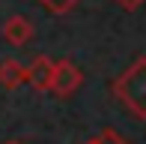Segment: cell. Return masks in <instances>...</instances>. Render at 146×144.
I'll list each match as a JSON object with an SVG mask.
<instances>
[{
    "label": "cell",
    "mask_w": 146,
    "mask_h": 144,
    "mask_svg": "<svg viewBox=\"0 0 146 144\" xmlns=\"http://www.w3.org/2000/svg\"><path fill=\"white\" fill-rule=\"evenodd\" d=\"M3 144H24V141H18V138H12V141H3Z\"/></svg>",
    "instance_id": "30bf717a"
},
{
    "label": "cell",
    "mask_w": 146,
    "mask_h": 144,
    "mask_svg": "<svg viewBox=\"0 0 146 144\" xmlns=\"http://www.w3.org/2000/svg\"><path fill=\"white\" fill-rule=\"evenodd\" d=\"M84 84V72L75 66V63L69 60V57H63V60H54V72H51V84L48 90L60 99H69L72 93H78V87Z\"/></svg>",
    "instance_id": "7a4b0ae2"
},
{
    "label": "cell",
    "mask_w": 146,
    "mask_h": 144,
    "mask_svg": "<svg viewBox=\"0 0 146 144\" xmlns=\"http://www.w3.org/2000/svg\"><path fill=\"white\" fill-rule=\"evenodd\" d=\"M110 93L131 117L146 120V57H137L128 69H122V75L110 81Z\"/></svg>",
    "instance_id": "6da1fadb"
},
{
    "label": "cell",
    "mask_w": 146,
    "mask_h": 144,
    "mask_svg": "<svg viewBox=\"0 0 146 144\" xmlns=\"http://www.w3.org/2000/svg\"><path fill=\"white\" fill-rule=\"evenodd\" d=\"M84 144H102V141H98V135H96V138H90V141H84Z\"/></svg>",
    "instance_id": "9c48e42d"
},
{
    "label": "cell",
    "mask_w": 146,
    "mask_h": 144,
    "mask_svg": "<svg viewBox=\"0 0 146 144\" xmlns=\"http://www.w3.org/2000/svg\"><path fill=\"white\" fill-rule=\"evenodd\" d=\"M78 3H81V0H39V6H42L45 12H51V15H66V12H72Z\"/></svg>",
    "instance_id": "8992f818"
},
{
    "label": "cell",
    "mask_w": 146,
    "mask_h": 144,
    "mask_svg": "<svg viewBox=\"0 0 146 144\" xmlns=\"http://www.w3.org/2000/svg\"><path fill=\"white\" fill-rule=\"evenodd\" d=\"M51 72H54V60L48 54H36L27 66V84L33 90H39V93H45L51 84Z\"/></svg>",
    "instance_id": "3957f363"
},
{
    "label": "cell",
    "mask_w": 146,
    "mask_h": 144,
    "mask_svg": "<svg viewBox=\"0 0 146 144\" xmlns=\"http://www.w3.org/2000/svg\"><path fill=\"white\" fill-rule=\"evenodd\" d=\"M116 3H119V6H122V9H125V12H134V9H137V6H143V3H146V0H116Z\"/></svg>",
    "instance_id": "ba28073f"
},
{
    "label": "cell",
    "mask_w": 146,
    "mask_h": 144,
    "mask_svg": "<svg viewBox=\"0 0 146 144\" xmlns=\"http://www.w3.org/2000/svg\"><path fill=\"white\" fill-rule=\"evenodd\" d=\"M0 36H3L9 45H27L30 39H33V24H30L24 15H12V18H6V21H3Z\"/></svg>",
    "instance_id": "277c9868"
},
{
    "label": "cell",
    "mask_w": 146,
    "mask_h": 144,
    "mask_svg": "<svg viewBox=\"0 0 146 144\" xmlns=\"http://www.w3.org/2000/svg\"><path fill=\"white\" fill-rule=\"evenodd\" d=\"M21 84H27V66H21V63L12 60V57H3V60H0V87L15 90V87H21Z\"/></svg>",
    "instance_id": "5b68a950"
},
{
    "label": "cell",
    "mask_w": 146,
    "mask_h": 144,
    "mask_svg": "<svg viewBox=\"0 0 146 144\" xmlns=\"http://www.w3.org/2000/svg\"><path fill=\"white\" fill-rule=\"evenodd\" d=\"M98 141H102V144H131L128 138H122V135H119V132H113V129H102Z\"/></svg>",
    "instance_id": "52a82bcc"
}]
</instances>
